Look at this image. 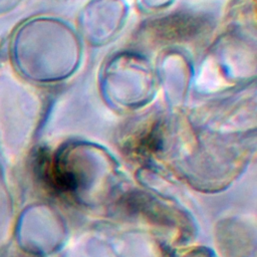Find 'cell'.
Wrapping results in <instances>:
<instances>
[{"label":"cell","instance_id":"1","mask_svg":"<svg viewBox=\"0 0 257 257\" xmlns=\"http://www.w3.org/2000/svg\"><path fill=\"white\" fill-rule=\"evenodd\" d=\"M71 161L67 153L58 152L52 156L42 157L39 162L40 177L57 194H73L81 185L80 171Z\"/></svg>","mask_w":257,"mask_h":257}]
</instances>
